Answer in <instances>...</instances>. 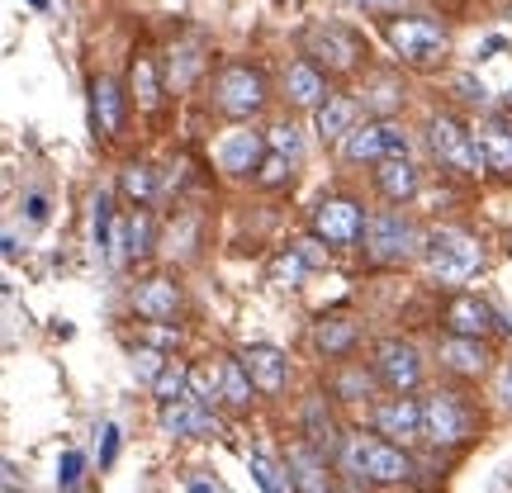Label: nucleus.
<instances>
[{
    "label": "nucleus",
    "instance_id": "obj_38",
    "mask_svg": "<svg viewBox=\"0 0 512 493\" xmlns=\"http://www.w3.org/2000/svg\"><path fill=\"white\" fill-rule=\"evenodd\" d=\"M166 361H171V356H162V351L138 347V351H133V375H138L143 384H157V375L166 370Z\"/></svg>",
    "mask_w": 512,
    "mask_h": 493
},
{
    "label": "nucleus",
    "instance_id": "obj_31",
    "mask_svg": "<svg viewBox=\"0 0 512 493\" xmlns=\"http://www.w3.org/2000/svg\"><path fill=\"white\" fill-rule=\"evenodd\" d=\"M152 399H157V408L190 399V361H176V356H171L166 370L157 375V384H152Z\"/></svg>",
    "mask_w": 512,
    "mask_h": 493
},
{
    "label": "nucleus",
    "instance_id": "obj_24",
    "mask_svg": "<svg viewBox=\"0 0 512 493\" xmlns=\"http://www.w3.org/2000/svg\"><path fill=\"white\" fill-rule=\"evenodd\" d=\"M91 124L100 138H119V128H124V86L114 76L91 81Z\"/></svg>",
    "mask_w": 512,
    "mask_h": 493
},
{
    "label": "nucleus",
    "instance_id": "obj_49",
    "mask_svg": "<svg viewBox=\"0 0 512 493\" xmlns=\"http://www.w3.org/2000/svg\"><path fill=\"white\" fill-rule=\"evenodd\" d=\"M10 493H15V489H10Z\"/></svg>",
    "mask_w": 512,
    "mask_h": 493
},
{
    "label": "nucleus",
    "instance_id": "obj_30",
    "mask_svg": "<svg viewBox=\"0 0 512 493\" xmlns=\"http://www.w3.org/2000/svg\"><path fill=\"white\" fill-rule=\"evenodd\" d=\"M157 166L152 162H128L124 171H119V190H124V200L133 204V209H147V204L157 200Z\"/></svg>",
    "mask_w": 512,
    "mask_h": 493
},
{
    "label": "nucleus",
    "instance_id": "obj_18",
    "mask_svg": "<svg viewBox=\"0 0 512 493\" xmlns=\"http://www.w3.org/2000/svg\"><path fill=\"white\" fill-rule=\"evenodd\" d=\"M185 309V294L176 285V275H147L143 285L133 290V313L143 323H176Z\"/></svg>",
    "mask_w": 512,
    "mask_h": 493
},
{
    "label": "nucleus",
    "instance_id": "obj_44",
    "mask_svg": "<svg viewBox=\"0 0 512 493\" xmlns=\"http://www.w3.org/2000/svg\"><path fill=\"white\" fill-rule=\"evenodd\" d=\"M24 209H29V223L48 219V200H43V195H29V200H24Z\"/></svg>",
    "mask_w": 512,
    "mask_h": 493
},
{
    "label": "nucleus",
    "instance_id": "obj_17",
    "mask_svg": "<svg viewBox=\"0 0 512 493\" xmlns=\"http://www.w3.org/2000/svg\"><path fill=\"white\" fill-rule=\"evenodd\" d=\"M309 342H313V351H318L323 361L337 366V361H351V356H356V347L366 342V332H361V323L347 318V313H323V318L313 323Z\"/></svg>",
    "mask_w": 512,
    "mask_h": 493
},
{
    "label": "nucleus",
    "instance_id": "obj_48",
    "mask_svg": "<svg viewBox=\"0 0 512 493\" xmlns=\"http://www.w3.org/2000/svg\"><path fill=\"white\" fill-rule=\"evenodd\" d=\"M508 252H512V233H508Z\"/></svg>",
    "mask_w": 512,
    "mask_h": 493
},
{
    "label": "nucleus",
    "instance_id": "obj_43",
    "mask_svg": "<svg viewBox=\"0 0 512 493\" xmlns=\"http://www.w3.org/2000/svg\"><path fill=\"white\" fill-rule=\"evenodd\" d=\"M498 399H503V408L512 413V361L498 370Z\"/></svg>",
    "mask_w": 512,
    "mask_h": 493
},
{
    "label": "nucleus",
    "instance_id": "obj_15",
    "mask_svg": "<svg viewBox=\"0 0 512 493\" xmlns=\"http://www.w3.org/2000/svg\"><path fill=\"white\" fill-rule=\"evenodd\" d=\"M299 437L309 441L318 456L342 460L347 432H342V422L332 413V399H323V394H309V399H304V408H299Z\"/></svg>",
    "mask_w": 512,
    "mask_h": 493
},
{
    "label": "nucleus",
    "instance_id": "obj_1",
    "mask_svg": "<svg viewBox=\"0 0 512 493\" xmlns=\"http://www.w3.org/2000/svg\"><path fill=\"white\" fill-rule=\"evenodd\" d=\"M422 427H427V441L441 446V451H460L479 441L484 432V413L479 403L465 394V389H432L422 399Z\"/></svg>",
    "mask_w": 512,
    "mask_h": 493
},
{
    "label": "nucleus",
    "instance_id": "obj_35",
    "mask_svg": "<svg viewBox=\"0 0 512 493\" xmlns=\"http://www.w3.org/2000/svg\"><path fill=\"white\" fill-rule=\"evenodd\" d=\"M110 238H114V195L110 190H100V195L91 200V242L105 252Z\"/></svg>",
    "mask_w": 512,
    "mask_h": 493
},
{
    "label": "nucleus",
    "instance_id": "obj_8",
    "mask_svg": "<svg viewBox=\"0 0 512 493\" xmlns=\"http://www.w3.org/2000/svg\"><path fill=\"white\" fill-rule=\"evenodd\" d=\"M384 38H389V48L399 53L403 67H418V72H427V67H441L446 62V53H451V34H446V24H437V19H389L384 24Z\"/></svg>",
    "mask_w": 512,
    "mask_h": 493
},
{
    "label": "nucleus",
    "instance_id": "obj_7",
    "mask_svg": "<svg viewBox=\"0 0 512 493\" xmlns=\"http://www.w3.org/2000/svg\"><path fill=\"white\" fill-rule=\"evenodd\" d=\"M266 100H271V86H266L261 67H252V62H223L219 67V76H214V110L223 119L247 124V119L266 110Z\"/></svg>",
    "mask_w": 512,
    "mask_h": 493
},
{
    "label": "nucleus",
    "instance_id": "obj_33",
    "mask_svg": "<svg viewBox=\"0 0 512 493\" xmlns=\"http://www.w3.org/2000/svg\"><path fill=\"white\" fill-rule=\"evenodd\" d=\"M399 100H403L399 81H394V76H380V81H375V86L361 95V110H370V119H394Z\"/></svg>",
    "mask_w": 512,
    "mask_h": 493
},
{
    "label": "nucleus",
    "instance_id": "obj_16",
    "mask_svg": "<svg viewBox=\"0 0 512 493\" xmlns=\"http://www.w3.org/2000/svg\"><path fill=\"white\" fill-rule=\"evenodd\" d=\"M280 91H285V105H290V110H304V114H318L332 100L328 72H323V67H313L309 57H299V62H290V67H285Z\"/></svg>",
    "mask_w": 512,
    "mask_h": 493
},
{
    "label": "nucleus",
    "instance_id": "obj_14",
    "mask_svg": "<svg viewBox=\"0 0 512 493\" xmlns=\"http://www.w3.org/2000/svg\"><path fill=\"white\" fill-rule=\"evenodd\" d=\"M370 427H375V437L394 441V446L427 441V427H422V399H413V394H389V399L370 403Z\"/></svg>",
    "mask_w": 512,
    "mask_h": 493
},
{
    "label": "nucleus",
    "instance_id": "obj_5",
    "mask_svg": "<svg viewBox=\"0 0 512 493\" xmlns=\"http://www.w3.org/2000/svg\"><path fill=\"white\" fill-rule=\"evenodd\" d=\"M370 214L356 195H323L309 209V233L318 242H328L332 252H356L366 242Z\"/></svg>",
    "mask_w": 512,
    "mask_h": 493
},
{
    "label": "nucleus",
    "instance_id": "obj_11",
    "mask_svg": "<svg viewBox=\"0 0 512 493\" xmlns=\"http://www.w3.org/2000/svg\"><path fill=\"white\" fill-rule=\"evenodd\" d=\"M370 370L384 394H413L427 380V361H422L418 342H408V337H380L370 347Z\"/></svg>",
    "mask_w": 512,
    "mask_h": 493
},
{
    "label": "nucleus",
    "instance_id": "obj_21",
    "mask_svg": "<svg viewBox=\"0 0 512 493\" xmlns=\"http://www.w3.org/2000/svg\"><path fill=\"white\" fill-rule=\"evenodd\" d=\"M328 465H332V460L318 456L304 437L285 451V470H290V479H294V489H299V493H337V479L328 475Z\"/></svg>",
    "mask_w": 512,
    "mask_h": 493
},
{
    "label": "nucleus",
    "instance_id": "obj_9",
    "mask_svg": "<svg viewBox=\"0 0 512 493\" xmlns=\"http://www.w3.org/2000/svg\"><path fill=\"white\" fill-rule=\"evenodd\" d=\"M304 57L328 76H351L366 67L370 43L347 24H313V29H304Z\"/></svg>",
    "mask_w": 512,
    "mask_h": 493
},
{
    "label": "nucleus",
    "instance_id": "obj_10",
    "mask_svg": "<svg viewBox=\"0 0 512 493\" xmlns=\"http://www.w3.org/2000/svg\"><path fill=\"white\" fill-rule=\"evenodd\" d=\"M342 162L351 166H380L389 157H413V138L399 119H366L342 138Z\"/></svg>",
    "mask_w": 512,
    "mask_h": 493
},
{
    "label": "nucleus",
    "instance_id": "obj_12",
    "mask_svg": "<svg viewBox=\"0 0 512 493\" xmlns=\"http://www.w3.org/2000/svg\"><path fill=\"white\" fill-rule=\"evenodd\" d=\"M441 328L456 332V337H484L494 342L498 332H508V323L498 318V309L475 290H451L446 309H441Z\"/></svg>",
    "mask_w": 512,
    "mask_h": 493
},
{
    "label": "nucleus",
    "instance_id": "obj_4",
    "mask_svg": "<svg viewBox=\"0 0 512 493\" xmlns=\"http://www.w3.org/2000/svg\"><path fill=\"white\" fill-rule=\"evenodd\" d=\"M347 479H361V484H408L413 479V456H408V446H394V441L384 437H347Z\"/></svg>",
    "mask_w": 512,
    "mask_h": 493
},
{
    "label": "nucleus",
    "instance_id": "obj_25",
    "mask_svg": "<svg viewBox=\"0 0 512 493\" xmlns=\"http://www.w3.org/2000/svg\"><path fill=\"white\" fill-rule=\"evenodd\" d=\"M375 370L361 361H337V370L328 375V394L332 403H370L375 399Z\"/></svg>",
    "mask_w": 512,
    "mask_h": 493
},
{
    "label": "nucleus",
    "instance_id": "obj_41",
    "mask_svg": "<svg viewBox=\"0 0 512 493\" xmlns=\"http://www.w3.org/2000/svg\"><path fill=\"white\" fill-rule=\"evenodd\" d=\"M456 91H465L460 100H470V105H489V86L475 76H456Z\"/></svg>",
    "mask_w": 512,
    "mask_h": 493
},
{
    "label": "nucleus",
    "instance_id": "obj_42",
    "mask_svg": "<svg viewBox=\"0 0 512 493\" xmlns=\"http://www.w3.org/2000/svg\"><path fill=\"white\" fill-rule=\"evenodd\" d=\"M114 456H119V427L105 422L100 427V465H114Z\"/></svg>",
    "mask_w": 512,
    "mask_h": 493
},
{
    "label": "nucleus",
    "instance_id": "obj_37",
    "mask_svg": "<svg viewBox=\"0 0 512 493\" xmlns=\"http://www.w3.org/2000/svg\"><path fill=\"white\" fill-rule=\"evenodd\" d=\"M256 185H266V190H280V185H290V157H280V152H266V162L256 171Z\"/></svg>",
    "mask_w": 512,
    "mask_h": 493
},
{
    "label": "nucleus",
    "instance_id": "obj_34",
    "mask_svg": "<svg viewBox=\"0 0 512 493\" xmlns=\"http://www.w3.org/2000/svg\"><path fill=\"white\" fill-rule=\"evenodd\" d=\"M247 465H252V475H256V484L266 493H294V479H290V470L285 465H275L266 451H247Z\"/></svg>",
    "mask_w": 512,
    "mask_h": 493
},
{
    "label": "nucleus",
    "instance_id": "obj_45",
    "mask_svg": "<svg viewBox=\"0 0 512 493\" xmlns=\"http://www.w3.org/2000/svg\"><path fill=\"white\" fill-rule=\"evenodd\" d=\"M337 493H366V484H361V479H342V484H337Z\"/></svg>",
    "mask_w": 512,
    "mask_h": 493
},
{
    "label": "nucleus",
    "instance_id": "obj_13",
    "mask_svg": "<svg viewBox=\"0 0 512 493\" xmlns=\"http://www.w3.org/2000/svg\"><path fill=\"white\" fill-rule=\"evenodd\" d=\"M437 366L441 375H451L460 384H475L494 370V347L484 337H456V332H441L437 337Z\"/></svg>",
    "mask_w": 512,
    "mask_h": 493
},
{
    "label": "nucleus",
    "instance_id": "obj_47",
    "mask_svg": "<svg viewBox=\"0 0 512 493\" xmlns=\"http://www.w3.org/2000/svg\"><path fill=\"white\" fill-rule=\"evenodd\" d=\"M29 5H34V10H43V5H48V0H29Z\"/></svg>",
    "mask_w": 512,
    "mask_h": 493
},
{
    "label": "nucleus",
    "instance_id": "obj_36",
    "mask_svg": "<svg viewBox=\"0 0 512 493\" xmlns=\"http://www.w3.org/2000/svg\"><path fill=\"white\" fill-rule=\"evenodd\" d=\"M219 394H223L219 366H214V361H195V366H190V399L209 403V399H219Z\"/></svg>",
    "mask_w": 512,
    "mask_h": 493
},
{
    "label": "nucleus",
    "instance_id": "obj_27",
    "mask_svg": "<svg viewBox=\"0 0 512 493\" xmlns=\"http://www.w3.org/2000/svg\"><path fill=\"white\" fill-rule=\"evenodd\" d=\"M219 375H223V394H219V399L228 403L233 413H247V408L256 403V394H261V389H256V380L247 375L242 356H223V361H219Z\"/></svg>",
    "mask_w": 512,
    "mask_h": 493
},
{
    "label": "nucleus",
    "instance_id": "obj_23",
    "mask_svg": "<svg viewBox=\"0 0 512 493\" xmlns=\"http://www.w3.org/2000/svg\"><path fill=\"white\" fill-rule=\"evenodd\" d=\"M162 432H166V437L195 441V437L219 432V418H214V408H209V403L181 399V403H166V408H162Z\"/></svg>",
    "mask_w": 512,
    "mask_h": 493
},
{
    "label": "nucleus",
    "instance_id": "obj_40",
    "mask_svg": "<svg viewBox=\"0 0 512 493\" xmlns=\"http://www.w3.org/2000/svg\"><path fill=\"white\" fill-rule=\"evenodd\" d=\"M76 479H81V456H76V451H67V456H62V465H57V489L72 493Z\"/></svg>",
    "mask_w": 512,
    "mask_h": 493
},
{
    "label": "nucleus",
    "instance_id": "obj_6",
    "mask_svg": "<svg viewBox=\"0 0 512 493\" xmlns=\"http://www.w3.org/2000/svg\"><path fill=\"white\" fill-rule=\"evenodd\" d=\"M427 147L437 157L441 171H451L460 181H479L489 166H484V152L475 143V128H465L456 114H432L427 124Z\"/></svg>",
    "mask_w": 512,
    "mask_h": 493
},
{
    "label": "nucleus",
    "instance_id": "obj_20",
    "mask_svg": "<svg viewBox=\"0 0 512 493\" xmlns=\"http://www.w3.org/2000/svg\"><path fill=\"white\" fill-rule=\"evenodd\" d=\"M242 366H247V375L256 380V389L266 394V399H275V394H285L290 389V356L280 347H271V342H252V347H242Z\"/></svg>",
    "mask_w": 512,
    "mask_h": 493
},
{
    "label": "nucleus",
    "instance_id": "obj_46",
    "mask_svg": "<svg viewBox=\"0 0 512 493\" xmlns=\"http://www.w3.org/2000/svg\"><path fill=\"white\" fill-rule=\"evenodd\" d=\"M361 5H380L384 10V5H399V0H361Z\"/></svg>",
    "mask_w": 512,
    "mask_h": 493
},
{
    "label": "nucleus",
    "instance_id": "obj_32",
    "mask_svg": "<svg viewBox=\"0 0 512 493\" xmlns=\"http://www.w3.org/2000/svg\"><path fill=\"white\" fill-rule=\"evenodd\" d=\"M157 247V219L147 209H133L128 214V261H143Z\"/></svg>",
    "mask_w": 512,
    "mask_h": 493
},
{
    "label": "nucleus",
    "instance_id": "obj_28",
    "mask_svg": "<svg viewBox=\"0 0 512 493\" xmlns=\"http://www.w3.org/2000/svg\"><path fill=\"white\" fill-rule=\"evenodd\" d=\"M475 143L484 152V166L494 176H512V128L503 124H479L475 128Z\"/></svg>",
    "mask_w": 512,
    "mask_h": 493
},
{
    "label": "nucleus",
    "instance_id": "obj_3",
    "mask_svg": "<svg viewBox=\"0 0 512 493\" xmlns=\"http://www.w3.org/2000/svg\"><path fill=\"white\" fill-rule=\"evenodd\" d=\"M427 247V233H422L413 214L408 209H380V214H370V228H366V242H361V256H366V266H408L413 256H422Z\"/></svg>",
    "mask_w": 512,
    "mask_h": 493
},
{
    "label": "nucleus",
    "instance_id": "obj_19",
    "mask_svg": "<svg viewBox=\"0 0 512 493\" xmlns=\"http://www.w3.org/2000/svg\"><path fill=\"white\" fill-rule=\"evenodd\" d=\"M266 152H271V143H266V133H256V128H238V133H228L219 143V166L228 171V176H238V181H256V171H261V162H266Z\"/></svg>",
    "mask_w": 512,
    "mask_h": 493
},
{
    "label": "nucleus",
    "instance_id": "obj_22",
    "mask_svg": "<svg viewBox=\"0 0 512 493\" xmlns=\"http://www.w3.org/2000/svg\"><path fill=\"white\" fill-rule=\"evenodd\" d=\"M375 190H380V200L384 204H408V200H418V190H422V171L413 157H389V162H380L375 171Z\"/></svg>",
    "mask_w": 512,
    "mask_h": 493
},
{
    "label": "nucleus",
    "instance_id": "obj_39",
    "mask_svg": "<svg viewBox=\"0 0 512 493\" xmlns=\"http://www.w3.org/2000/svg\"><path fill=\"white\" fill-rule=\"evenodd\" d=\"M266 143H271V152H280V157H299V128L290 124V119H285V124H275L271 133H266Z\"/></svg>",
    "mask_w": 512,
    "mask_h": 493
},
{
    "label": "nucleus",
    "instance_id": "obj_2",
    "mask_svg": "<svg viewBox=\"0 0 512 493\" xmlns=\"http://www.w3.org/2000/svg\"><path fill=\"white\" fill-rule=\"evenodd\" d=\"M422 261L437 285L446 290H465L479 271H484V242L465 228H427V247H422Z\"/></svg>",
    "mask_w": 512,
    "mask_h": 493
},
{
    "label": "nucleus",
    "instance_id": "obj_29",
    "mask_svg": "<svg viewBox=\"0 0 512 493\" xmlns=\"http://www.w3.org/2000/svg\"><path fill=\"white\" fill-rule=\"evenodd\" d=\"M128 91L138 100V110H162V76H157V62L147 53L133 57V67H128Z\"/></svg>",
    "mask_w": 512,
    "mask_h": 493
},
{
    "label": "nucleus",
    "instance_id": "obj_26",
    "mask_svg": "<svg viewBox=\"0 0 512 493\" xmlns=\"http://www.w3.org/2000/svg\"><path fill=\"white\" fill-rule=\"evenodd\" d=\"M313 124H318V138H323V143H342L351 128L361 124V100H351V95H332L328 105L313 114Z\"/></svg>",
    "mask_w": 512,
    "mask_h": 493
}]
</instances>
